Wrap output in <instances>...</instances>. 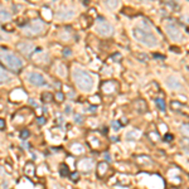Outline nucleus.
Masks as SVG:
<instances>
[{
    "instance_id": "4be33fe9",
    "label": "nucleus",
    "mask_w": 189,
    "mask_h": 189,
    "mask_svg": "<svg viewBox=\"0 0 189 189\" xmlns=\"http://www.w3.org/2000/svg\"><path fill=\"white\" fill-rule=\"evenodd\" d=\"M156 106H158V109L159 110H161V111H165V109H167V106H165V101L163 100V99H156Z\"/></svg>"
},
{
    "instance_id": "72a5a7b5",
    "label": "nucleus",
    "mask_w": 189,
    "mask_h": 189,
    "mask_svg": "<svg viewBox=\"0 0 189 189\" xmlns=\"http://www.w3.org/2000/svg\"><path fill=\"white\" fill-rule=\"evenodd\" d=\"M38 124H40V125H44L46 124V119L44 117H38Z\"/></svg>"
},
{
    "instance_id": "b1692460",
    "label": "nucleus",
    "mask_w": 189,
    "mask_h": 189,
    "mask_svg": "<svg viewBox=\"0 0 189 189\" xmlns=\"http://www.w3.org/2000/svg\"><path fill=\"white\" fill-rule=\"evenodd\" d=\"M52 100H53V95H52V93L44 92V93L42 95V101H43V102H50Z\"/></svg>"
},
{
    "instance_id": "6e6552de",
    "label": "nucleus",
    "mask_w": 189,
    "mask_h": 189,
    "mask_svg": "<svg viewBox=\"0 0 189 189\" xmlns=\"http://www.w3.org/2000/svg\"><path fill=\"white\" fill-rule=\"evenodd\" d=\"M28 79L30 81V83L34 85V86H46L44 77L42 74H39V73H30Z\"/></svg>"
},
{
    "instance_id": "f8f14e48",
    "label": "nucleus",
    "mask_w": 189,
    "mask_h": 189,
    "mask_svg": "<svg viewBox=\"0 0 189 189\" xmlns=\"http://www.w3.org/2000/svg\"><path fill=\"white\" fill-rule=\"evenodd\" d=\"M115 90H116V85L115 82H111V81H107V82L102 85V91L107 95H111L112 92H115Z\"/></svg>"
},
{
    "instance_id": "20e7f679",
    "label": "nucleus",
    "mask_w": 189,
    "mask_h": 189,
    "mask_svg": "<svg viewBox=\"0 0 189 189\" xmlns=\"http://www.w3.org/2000/svg\"><path fill=\"white\" fill-rule=\"evenodd\" d=\"M44 23L40 20V19H35L33 22H30L26 26L23 28V33L26 35V37H35L40 33L44 32Z\"/></svg>"
},
{
    "instance_id": "473e14b6",
    "label": "nucleus",
    "mask_w": 189,
    "mask_h": 189,
    "mask_svg": "<svg viewBox=\"0 0 189 189\" xmlns=\"http://www.w3.org/2000/svg\"><path fill=\"white\" fill-rule=\"evenodd\" d=\"M5 129V121L4 119H0V130H4Z\"/></svg>"
},
{
    "instance_id": "f704fd0d",
    "label": "nucleus",
    "mask_w": 189,
    "mask_h": 189,
    "mask_svg": "<svg viewBox=\"0 0 189 189\" xmlns=\"http://www.w3.org/2000/svg\"><path fill=\"white\" fill-rule=\"evenodd\" d=\"M63 54H64L66 57H70V56L72 54V52H71L70 49H64V50H63Z\"/></svg>"
},
{
    "instance_id": "423d86ee",
    "label": "nucleus",
    "mask_w": 189,
    "mask_h": 189,
    "mask_svg": "<svg viewBox=\"0 0 189 189\" xmlns=\"http://www.w3.org/2000/svg\"><path fill=\"white\" fill-rule=\"evenodd\" d=\"M167 33L169 35V38L171 40H174V42H180V40L183 39V34L180 32V29L178 28L177 25H174V24H168L167 25Z\"/></svg>"
},
{
    "instance_id": "aec40b11",
    "label": "nucleus",
    "mask_w": 189,
    "mask_h": 189,
    "mask_svg": "<svg viewBox=\"0 0 189 189\" xmlns=\"http://www.w3.org/2000/svg\"><path fill=\"white\" fill-rule=\"evenodd\" d=\"M56 72H57L59 76H62V77H66V76H67V70H66L64 64H62V63H58L57 68H56Z\"/></svg>"
},
{
    "instance_id": "39448f33",
    "label": "nucleus",
    "mask_w": 189,
    "mask_h": 189,
    "mask_svg": "<svg viewBox=\"0 0 189 189\" xmlns=\"http://www.w3.org/2000/svg\"><path fill=\"white\" fill-rule=\"evenodd\" d=\"M96 29L97 32L103 35V37H107V35H111L112 32H114V28H112V25L109 23V22H106L105 19H99L97 20V24H96Z\"/></svg>"
},
{
    "instance_id": "9b49d317",
    "label": "nucleus",
    "mask_w": 189,
    "mask_h": 189,
    "mask_svg": "<svg viewBox=\"0 0 189 189\" xmlns=\"http://www.w3.org/2000/svg\"><path fill=\"white\" fill-rule=\"evenodd\" d=\"M18 49H19L22 53H24V54L30 56L32 52L34 50V46L30 44V43H20V44L18 46Z\"/></svg>"
},
{
    "instance_id": "f257e3e1",
    "label": "nucleus",
    "mask_w": 189,
    "mask_h": 189,
    "mask_svg": "<svg viewBox=\"0 0 189 189\" xmlns=\"http://www.w3.org/2000/svg\"><path fill=\"white\" fill-rule=\"evenodd\" d=\"M73 79H74L77 87L79 90L85 91V92H90L93 88L92 77L87 72H85L82 70H74L73 71Z\"/></svg>"
},
{
    "instance_id": "1a4fd4ad",
    "label": "nucleus",
    "mask_w": 189,
    "mask_h": 189,
    "mask_svg": "<svg viewBox=\"0 0 189 189\" xmlns=\"http://www.w3.org/2000/svg\"><path fill=\"white\" fill-rule=\"evenodd\" d=\"M167 83H168L169 88H171V90H180L182 88L180 81L177 77H174V76H169L167 78Z\"/></svg>"
},
{
    "instance_id": "ddd939ff",
    "label": "nucleus",
    "mask_w": 189,
    "mask_h": 189,
    "mask_svg": "<svg viewBox=\"0 0 189 189\" xmlns=\"http://www.w3.org/2000/svg\"><path fill=\"white\" fill-rule=\"evenodd\" d=\"M24 174L26 175L28 178H32L35 175V167L33 163H26L24 167Z\"/></svg>"
},
{
    "instance_id": "a211bd4d",
    "label": "nucleus",
    "mask_w": 189,
    "mask_h": 189,
    "mask_svg": "<svg viewBox=\"0 0 189 189\" xmlns=\"http://www.w3.org/2000/svg\"><path fill=\"white\" fill-rule=\"evenodd\" d=\"M10 17H11V14L6 9L0 8V22H6L10 19Z\"/></svg>"
},
{
    "instance_id": "2eb2a0df",
    "label": "nucleus",
    "mask_w": 189,
    "mask_h": 189,
    "mask_svg": "<svg viewBox=\"0 0 189 189\" xmlns=\"http://www.w3.org/2000/svg\"><path fill=\"white\" fill-rule=\"evenodd\" d=\"M107 170H109V165H107V163H105V161L99 163V165H97V174H99V177H103V175L107 173Z\"/></svg>"
},
{
    "instance_id": "dca6fc26",
    "label": "nucleus",
    "mask_w": 189,
    "mask_h": 189,
    "mask_svg": "<svg viewBox=\"0 0 189 189\" xmlns=\"http://www.w3.org/2000/svg\"><path fill=\"white\" fill-rule=\"evenodd\" d=\"M10 79H11L10 74H9V73H8L5 70H3L2 67H0V85H3V83H8Z\"/></svg>"
},
{
    "instance_id": "6ab92c4d",
    "label": "nucleus",
    "mask_w": 189,
    "mask_h": 189,
    "mask_svg": "<svg viewBox=\"0 0 189 189\" xmlns=\"http://www.w3.org/2000/svg\"><path fill=\"white\" fill-rule=\"evenodd\" d=\"M136 161H138V163H140L141 165H145V167L151 165V164H153V161H151L149 158H147V156H144V155L138 156V158H136Z\"/></svg>"
},
{
    "instance_id": "7c9ffc66",
    "label": "nucleus",
    "mask_w": 189,
    "mask_h": 189,
    "mask_svg": "<svg viewBox=\"0 0 189 189\" xmlns=\"http://www.w3.org/2000/svg\"><path fill=\"white\" fill-rule=\"evenodd\" d=\"M71 179H72L73 182H77V180L79 179V175H78L77 173H72V174H71Z\"/></svg>"
},
{
    "instance_id": "e433bc0d",
    "label": "nucleus",
    "mask_w": 189,
    "mask_h": 189,
    "mask_svg": "<svg viewBox=\"0 0 189 189\" xmlns=\"http://www.w3.org/2000/svg\"><path fill=\"white\" fill-rule=\"evenodd\" d=\"M165 140H173V136H171V135H167V136H165Z\"/></svg>"
},
{
    "instance_id": "9d476101",
    "label": "nucleus",
    "mask_w": 189,
    "mask_h": 189,
    "mask_svg": "<svg viewBox=\"0 0 189 189\" xmlns=\"http://www.w3.org/2000/svg\"><path fill=\"white\" fill-rule=\"evenodd\" d=\"M73 10H71V9H62V10H59L58 11V19H61V20H68V19H72L73 18Z\"/></svg>"
},
{
    "instance_id": "2f4dec72",
    "label": "nucleus",
    "mask_w": 189,
    "mask_h": 189,
    "mask_svg": "<svg viewBox=\"0 0 189 189\" xmlns=\"http://www.w3.org/2000/svg\"><path fill=\"white\" fill-rule=\"evenodd\" d=\"M4 29L8 30V32H9V30L11 32V30H14V26H13L11 24H10V25H6V24H5V25H4Z\"/></svg>"
},
{
    "instance_id": "f3484780",
    "label": "nucleus",
    "mask_w": 189,
    "mask_h": 189,
    "mask_svg": "<svg viewBox=\"0 0 189 189\" xmlns=\"http://www.w3.org/2000/svg\"><path fill=\"white\" fill-rule=\"evenodd\" d=\"M140 135H141V132L139 131V130H136V129H132V130H130V131H127V134H126V139H131V140H138L139 138H140Z\"/></svg>"
},
{
    "instance_id": "bb28decb",
    "label": "nucleus",
    "mask_w": 189,
    "mask_h": 189,
    "mask_svg": "<svg viewBox=\"0 0 189 189\" xmlns=\"http://www.w3.org/2000/svg\"><path fill=\"white\" fill-rule=\"evenodd\" d=\"M180 131H182V134L184 135V136L189 138V125H183L182 129H180Z\"/></svg>"
},
{
    "instance_id": "0eeeda50",
    "label": "nucleus",
    "mask_w": 189,
    "mask_h": 189,
    "mask_svg": "<svg viewBox=\"0 0 189 189\" xmlns=\"http://www.w3.org/2000/svg\"><path fill=\"white\" fill-rule=\"evenodd\" d=\"M77 168L79 171L82 173H88L93 169V160L90 158H85V159H81L78 163H77Z\"/></svg>"
},
{
    "instance_id": "a878e982",
    "label": "nucleus",
    "mask_w": 189,
    "mask_h": 189,
    "mask_svg": "<svg viewBox=\"0 0 189 189\" xmlns=\"http://www.w3.org/2000/svg\"><path fill=\"white\" fill-rule=\"evenodd\" d=\"M54 99H56L57 102H63L64 101V93L63 92H57L54 95Z\"/></svg>"
},
{
    "instance_id": "7ed1b4c3",
    "label": "nucleus",
    "mask_w": 189,
    "mask_h": 189,
    "mask_svg": "<svg viewBox=\"0 0 189 189\" xmlns=\"http://www.w3.org/2000/svg\"><path fill=\"white\" fill-rule=\"evenodd\" d=\"M0 61H2L8 68H10L11 71H19L23 68V61L17 57L15 54L9 52H2L0 53Z\"/></svg>"
},
{
    "instance_id": "393cba45",
    "label": "nucleus",
    "mask_w": 189,
    "mask_h": 189,
    "mask_svg": "<svg viewBox=\"0 0 189 189\" xmlns=\"http://www.w3.org/2000/svg\"><path fill=\"white\" fill-rule=\"evenodd\" d=\"M29 135H30V131H29L28 129H24V130L20 131V138H22L23 140L28 139V138H29Z\"/></svg>"
},
{
    "instance_id": "5701e85b",
    "label": "nucleus",
    "mask_w": 189,
    "mask_h": 189,
    "mask_svg": "<svg viewBox=\"0 0 189 189\" xmlns=\"http://www.w3.org/2000/svg\"><path fill=\"white\" fill-rule=\"evenodd\" d=\"M103 2H105V4L107 6L111 8V9H115L117 6V4H119V0H103Z\"/></svg>"
},
{
    "instance_id": "c756f323",
    "label": "nucleus",
    "mask_w": 189,
    "mask_h": 189,
    "mask_svg": "<svg viewBox=\"0 0 189 189\" xmlns=\"http://www.w3.org/2000/svg\"><path fill=\"white\" fill-rule=\"evenodd\" d=\"M112 129L115 131H117L120 129V123H119V121H114V123H112Z\"/></svg>"
},
{
    "instance_id": "c9c22d12",
    "label": "nucleus",
    "mask_w": 189,
    "mask_h": 189,
    "mask_svg": "<svg viewBox=\"0 0 189 189\" xmlns=\"http://www.w3.org/2000/svg\"><path fill=\"white\" fill-rule=\"evenodd\" d=\"M30 103H32V105H33V106L35 107V109H37V107H38V105H37V102H35L34 100H30Z\"/></svg>"
},
{
    "instance_id": "c85d7f7f",
    "label": "nucleus",
    "mask_w": 189,
    "mask_h": 189,
    "mask_svg": "<svg viewBox=\"0 0 189 189\" xmlns=\"http://www.w3.org/2000/svg\"><path fill=\"white\" fill-rule=\"evenodd\" d=\"M171 109H174V110H182V105L179 103V102H171Z\"/></svg>"
},
{
    "instance_id": "412c9836",
    "label": "nucleus",
    "mask_w": 189,
    "mask_h": 189,
    "mask_svg": "<svg viewBox=\"0 0 189 189\" xmlns=\"http://www.w3.org/2000/svg\"><path fill=\"white\" fill-rule=\"evenodd\" d=\"M59 174H61V177H67V175H70V169H68V167H67V164H61Z\"/></svg>"
},
{
    "instance_id": "4468645a",
    "label": "nucleus",
    "mask_w": 189,
    "mask_h": 189,
    "mask_svg": "<svg viewBox=\"0 0 189 189\" xmlns=\"http://www.w3.org/2000/svg\"><path fill=\"white\" fill-rule=\"evenodd\" d=\"M70 149H71V153L74 154V155H81V154H83V153H85V147H83L82 145H81V144H78V143L71 145Z\"/></svg>"
},
{
    "instance_id": "cd10ccee",
    "label": "nucleus",
    "mask_w": 189,
    "mask_h": 189,
    "mask_svg": "<svg viewBox=\"0 0 189 189\" xmlns=\"http://www.w3.org/2000/svg\"><path fill=\"white\" fill-rule=\"evenodd\" d=\"M43 17L46 18V19H50L52 18V11L49 10V9H47V8H43Z\"/></svg>"
},
{
    "instance_id": "f03ea898",
    "label": "nucleus",
    "mask_w": 189,
    "mask_h": 189,
    "mask_svg": "<svg viewBox=\"0 0 189 189\" xmlns=\"http://www.w3.org/2000/svg\"><path fill=\"white\" fill-rule=\"evenodd\" d=\"M134 37L140 43L147 46V47H156L158 46V38L146 28H135L134 29Z\"/></svg>"
}]
</instances>
